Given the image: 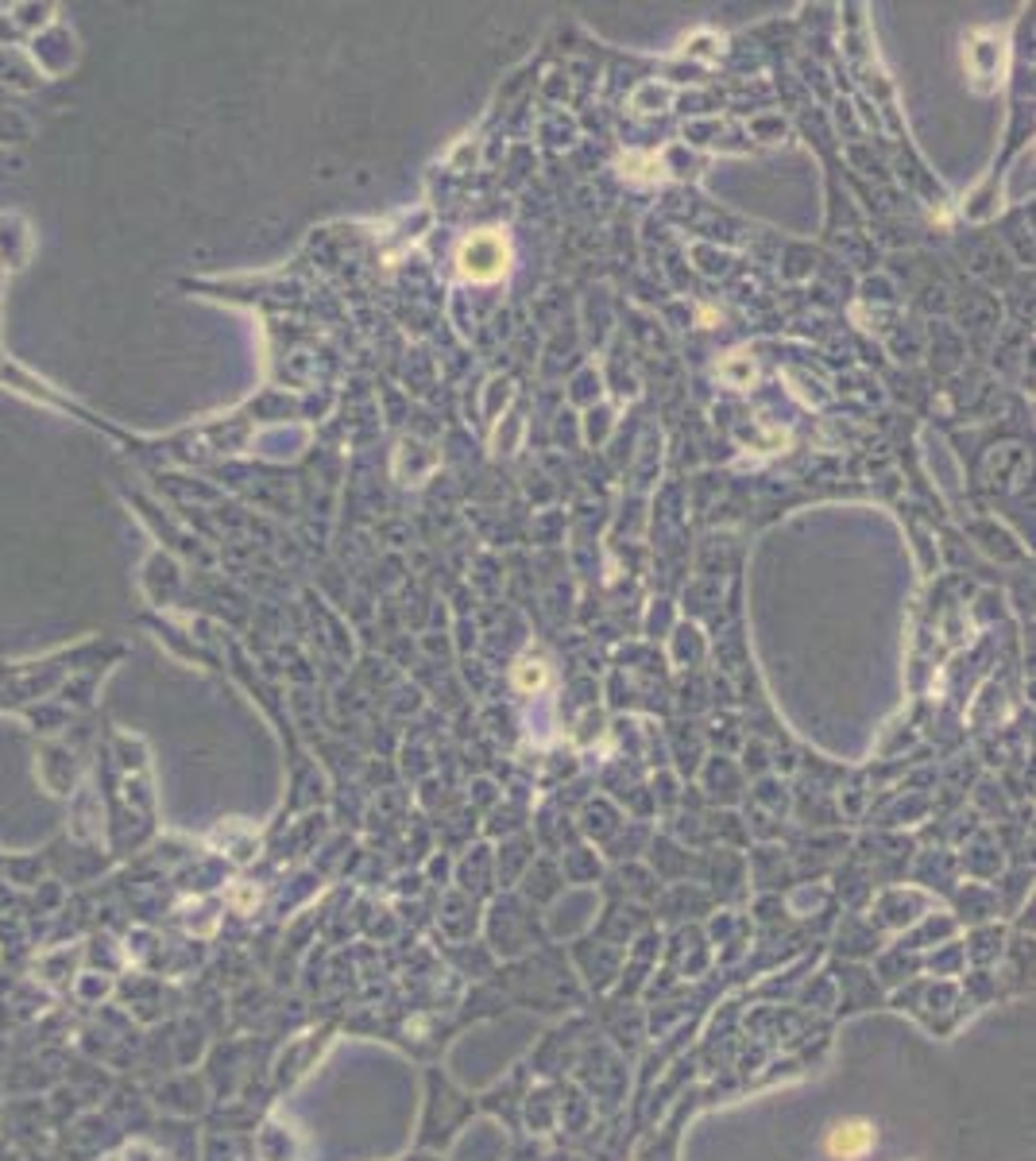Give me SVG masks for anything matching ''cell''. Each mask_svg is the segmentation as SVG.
I'll return each instance as SVG.
<instances>
[{"label":"cell","instance_id":"7a4b0ae2","mask_svg":"<svg viewBox=\"0 0 1036 1161\" xmlns=\"http://www.w3.org/2000/svg\"><path fill=\"white\" fill-rule=\"evenodd\" d=\"M870 1146H874V1126H870L867 1119H847V1123H835L832 1135H828V1154L839 1158V1161L862 1158Z\"/></svg>","mask_w":1036,"mask_h":1161},{"label":"cell","instance_id":"6da1fadb","mask_svg":"<svg viewBox=\"0 0 1036 1161\" xmlns=\"http://www.w3.org/2000/svg\"><path fill=\"white\" fill-rule=\"evenodd\" d=\"M503 267H507V240L500 233H472V237L461 244V272L468 279H500Z\"/></svg>","mask_w":1036,"mask_h":1161},{"label":"cell","instance_id":"277c9868","mask_svg":"<svg viewBox=\"0 0 1036 1161\" xmlns=\"http://www.w3.org/2000/svg\"><path fill=\"white\" fill-rule=\"evenodd\" d=\"M113 1161H128V1154H120V1158H113Z\"/></svg>","mask_w":1036,"mask_h":1161},{"label":"cell","instance_id":"3957f363","mask_svg":"<svg viewBox=\"0 0 1036 1161\" xmlns=\"http://www.w3.org/2000/svg\"><path fill=\"white\" fill-rule=\"evenodd\" d=\"M546 682V666L542 662H523V670H519V685L523 689H534V685Z\"/></svg>","mask_w":1036,"mask_h":1161}]
</instances>
